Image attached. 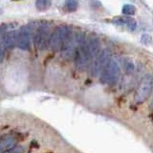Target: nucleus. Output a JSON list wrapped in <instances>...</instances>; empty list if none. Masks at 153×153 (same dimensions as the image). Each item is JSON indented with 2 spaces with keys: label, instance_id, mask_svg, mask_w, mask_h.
Segmentation results:
<instances>
[{
  "label": "nucleus",
  "instance_id": "nucleus-13",
  "mask_svg": "<svg viewBox=\"0 0 153 153\" xmlns=\"http://www.w3.org/2000/svg\"><path fill=\"white\" fill-rule=\"evenodd\" d=\"M78 2L75 1V0H68V1H66L65 4H64V7L67 11L69 12H73V11H76V8H78Z\"/></svg>",
  "mask_w": 153,
  "mask_h": 153
},
{
  "label": "nucleus",
  "instance_id": "nucleus-2",
  "mask_svg": "<svg viewBox=\"0 0 153 153\" xmlns=\"http://www.w3.org/2000/svg\"><path fill=\"white\" fill-rule=\"evenodd\" d=\"M70 29L66 25L57 26L54 32L52 33L50 38V45L49 47L52 50H59L61 49L62 46L65 43L66 39L70 36Z\"/></svg>",
  "mask_w": 153,
  "mask_h": 153
},
{
  "label": "nucleus",
  "instance_id": "nucleus-14",
  "mask_svg": "<svg viewBox=\"0 0 153 153\" xmlns=\"http://www.w3.org/2000/svg\"><path fill=\"white\" fill-rule=\"evenodd\" d=\"M24 151H25V147L22 146H16L3 153H24Z\"/></svg>",
  "mask_w": 153,
  "mask_h": 153
},
{
  "label": "nucleus",
  "instance_id": "nucleus-7",
  "mask_svg": "<svg viewBox=\"0 0 153 153\" xmlns=\"http://www.w3.org/2000/svg\"><path fill=\"white\" fill-rule=\"evenodd\" d=\"M4 47L8 50H12L17 44V31L10 30L7 31L2 36Z\"/></svg>",
  "mask_w": 153,
  "mask_h": 153
},
{
  "label": "nucleus",
  "instance_id": "nucleus-15",
  "mask_svg": "<svg viewBox=\"0 0 153 153\" xmlns=\"http://www.w3.org/2000/svg\"><path fill=\"white\" fill-rule=\"evenodd\" d=\"M126 72L127 73H132L134 70V65L131 61H126Z\"/></svg>",
  "mask_w": 153,
  "mask_h": 153
},
{
  "label": "nucleus",
  "instance_id": "nucleus-12",
  "mask_svg": "<svg viewBox=\"0 0 153 153\" xmlns=\"http://www.w3.org/2000/svg\"><path fill=\"white\" fill-rule=\"evenodd\" d=\"M122 12H123V13L124 14V16H134L135 13H136V8H135V6H133V5L126 4L123 7Z\"/></svg>",
  "mask_w": 153,
  "mask_h": 153
},
{
  "label": "nucleus",
  "instance_id": "nucleus-1",
  "mask_svg": "<svg viewBox=\"0 0 153 153\" xmlns=\"http://www.w3.org/2000/svg\"><path fill=\"white\" fill-rule=\"evenodd\" d=\"M153 90V78L150 75H146L141 79L135 91L134 100L137 103H143L149 98Z\"/></svg>",
  "mask_w": 153,
  "mask_h": 153
},
{
  "label": "nucleus",
  "instance_id": "nucleus-16",
  "mask_svg": "<svg viewBox=\"0 0 153 153\" xmlns=\"http://www.w3.org/2000/svg\"><path fill=\"white\" fill-rule=\"evenodd\" d=\"M1 13H2V10H0V14H1Z\"/></svg>",
  "mask_w": 153,
  "mask_h": 153
},
{
  "label": "nucleus",
  "instance_id": "nucleus-8",
  "mask_svg": "<svg viewBox=\"0 0 153 153\" xmlns=\"http://www.w3.org/2000/svg\"><path fill=\"white\" fill-rule=\"evenodd\" d=\"M86 45L89 51V54L91 57H97L100 55V42L99 38L97 37H90L88 40H86Z\"/></svg>",
  "mask_w": 153,
  "mask_h": 153
},
{
  "label": "nucleus",
  "instance_id": "nucleus-5",
  "mask_svg": "<svg viewBox=\"0 0 153 153\" xmlns=\"http://www.w3.org/2000/svg\"><path fill=\"white\" fill-rule=\"evenodd\" d=\"M110 50L104 49L100 53V55L96 57V59L93 62L92 69H91V74L93 76H100L102 71L105 69V67L109 63V57H110Z\"/></svg>",
  "mask_w": 153,
  "mask_h": 153
},
{
  "label": "nucleus",
  "instance_id": "nucleus-4",
  "mask_svg": "<svg viewBox=\"0 0 153 153\" xmlns=\"http://www.w3.org/2000/svg\"><path fill=\"white\" fill-rule=\"evenodd\" d=\"M50 27L47 24H41L36 29V32L33 36L35 46L39 50H45L50 45Z\"/></svg>",
  "mask_w": 153,
  "mask_h": 153
},
{
  "label": "nucleus",
  "instance_id": "nucleus-10",
  "mask_svg": "<svg viewBox=\"0 0 153 153\" xmlns=\"http://www.w3.org/2000/svg\"><path fill=\"white\" fill-rule=\"evenodd\" d=\"M114 22L118 25H126L131 31H134L137 27L136 21L131 17H117L114 19Z\"/></svg>",
  "mask_w": 153,
  "mask_h": 153
},
{
  "label": "nucleus",
  "instance_id": "nucleus-11",
  "mask_svg": "<svg viewBox=\"0 0 153 153\" xmlns=\"http://www.w3.org/2000/svg\"><path fill=\"white\" fill-rule=\"evenodd\" d=\"M51 6V2L48 0H37L36 2V7L38 11H46Z\"/></svg>",
  "mask_w": 153,
  "mask_h": 153
},
{
  "label": "nucleus",
  "instance_id": "nucleus-9",
  "mask_svg": "<svg viewBox=\"0 0 153 153\" xmlns=\"http://www.w3.org/2000/svg\"><path fill=\"white\" fill-rule=\"evenodd\" d=\"M16 143V139L12 136H5L0 139V153H3L13 148Z\"/></svg>",
  "mask_w": 153,
  "mask_h": 153
},
{
  "label": "nucleus",
  "instance_id": "nucleus-6",
  "mask_svg": "<svg viewBox=\"0 0 153 153\" xmlns=\"http://www.w3.org/2000/svg\"><path fill=\"white\" fill-rule=\"evenodd\" d=\"M31 29L29 26H23L17 31V44L19 49L26 51L30 48Z\"/></svg>",
  "mask_w": 153,
  "mask_h": 153
},
{
  "label": "nucleus",
  "instance_id": "nucleus-3",
  "mask_svg": "<svg viewBox=\"0 0 153 153\" xmlns=\"http://www.w3.org/2000/svg\"><path fill=\"white\" fill-rule=\"evenodd\" d=\"M120 73H121V70H120V66L117 61L111 59L100 76V82L103 84H113L118 80Z\"/></svg>",
  "mask_w": 153,
  "mask_h": 153
}]
</instances>
